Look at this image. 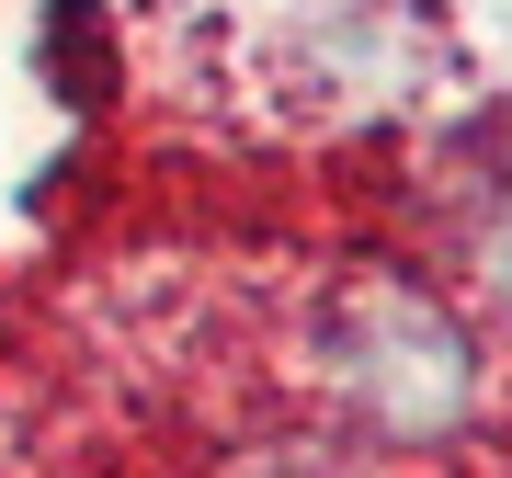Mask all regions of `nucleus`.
Masks as SVG:
<instances>
[{
    "label": "nucleus",
    "instance_id": "f03ea898",
    "mask_svg": "<svg viewBox=\"0 0 512 478\" xmlns=\"http://www.w3.org/2000/svg\"><path fill=\"white\" fill-rule=\"evenodd\" d=\"M501 285H512V262H501Z\"/></svg>",
    "mask_w": 512,
    "mask_h": 478
},
{
    "label": "nucleus",
    "instance_id": "f257e3e1",
    "mask_svg": "<svg viewBox=\"0 0 512 478\" xmlns=\"http://www.w3.org/2000/svg\"><path fill=\"white\" fill-rule=\"evenodd\" d=\"M319 376H330V399H342L365 433H399V444L456 433L467 399H478L467 331L421 285H399V274L342 285V308L319 319Z\"/></svg>",
    "mask_w": 512,
    "mask_h": 478
}]
</instances>
